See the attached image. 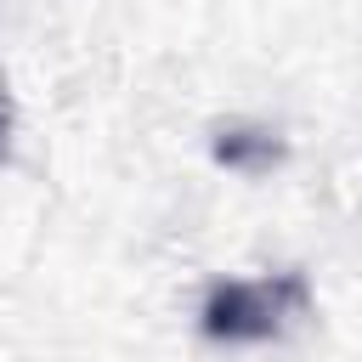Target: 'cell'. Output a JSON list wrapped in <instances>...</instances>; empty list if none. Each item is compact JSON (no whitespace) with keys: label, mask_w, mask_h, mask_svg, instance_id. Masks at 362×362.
<instances>
[{"label":"cell","mask_w":362,"mask_h":362,"mask_svg":"<svg viewBox=\"0 0 362 362\" xmlns=\"http://www.w3.org/2000/svg\"><path fill=\"white\" fill-rule=\"evenodd\" d=\"M283 158V147L272 141V130H249V124H226V130H215V164H226V170H266V164H277Z\"/></svg>","instance_id":"obj_2"},{"label":"cell","mask_w":362,"mask_h":362,"mask_svg":"<svg viewBox=\"0 0 362 362\" xmlns=\"http://www.w3.org/2000/svg\"><path fill=\"white\" fill-rule=\"evenodd\" d=\"M311 311V283L305 272H260V277H221L204 305L198 328L215 345H260L288 334Z\"/></svg>","instance_id":"obj_1"},{"label":"cell","mask_w":362,"mask_h":362,"mask_svg":"<svg viewBox=\"0 0 362 362\" xmlns=\"http://www.w3.org/2000/svg\"><path fill=\"white\" fill-rule=\"evenodd\" d=\"M6 130H11V113H6V90H0V147H6Z\"/></svg>","instance_id":"obj_3"}]
</instances>
